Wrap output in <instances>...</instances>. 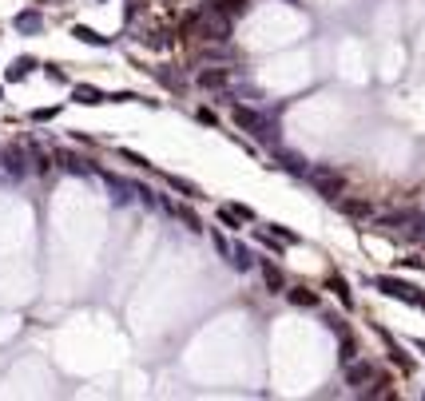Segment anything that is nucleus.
Returning <instances> with one entry per match:
<instances>
[{"mask_svg":"<svg viewBox=\"0 0 425 401\" xmlns=\"http://www.w3.org/2000/svg\"><path fill=\"white\" fill-rule=\"evenodd\" d=\"M231 120L239 132H246L251 139H258V143H274V123L263 115V111L255 108H246V104H235L231 108Z\"/></svg>","mask_w":425,"mask_h":401,"instance_id":"1","label":"nucleus"},{"mask_svg":"<svg viewBox=\"0 0 425 401\" xmlns=\"http://www.w3.org/2000/svg\"><path fill=\"white\" fill-rule=\"evenodd\" d=\"M306 179L314 183L318 195H326V199H334V203L346 195V175H342L338 167H330V163H322V167H310V171H306Z\"/></svg>","mask_w":425,"mask_h":401,"instance_id":"2","label":"nucleus"},{"mask_svg":"<svg viewBox=\"0 0 425 401\" xmlns=\"http://www.w3.org/2000/svg\"><path fill=\"white\" fill-rule=\"evenodd\" d=\"M374 286H377L382 294H389V298H398V302H410V306H421V298H425L421 286H413V282H401V279H393V274H377Z\"/></svg>","mask_w":425,"mask_h":401,"instance_id":"3","label":"nucleus"},{"mask_svg":"<svg viewBox=\"0 0 425 401\" xmlns=\"http://www.w3.org/2000/svg\"><path fill=\"white\" fill-rule=\"evenodd\" d=\"M342 370H346V386H354V389L374 386V381H377V365H374V362H362V358L346 362Z\"/></svg>","mask_w":425,"mask_h":401,"instance_id":"4","label":"nucleus"},{"mask_svg":"<svg viewBox=\"0 0 425 401\" xmlns=\"http://www.w3.org/2000/svg\"><path fill=\"white\" fill-rule=\"evenodd\" d=\"M270 167L274 171H286V175H306V159L294 155V151H286V147H274V155H270Z\"/></svg>","mask_w":425,"mask_h":401,"instance_id":"5","label":"nucleus"},{"mask_svg":"<svg viewBox=\"0 0 425 401\" xmlns=\"http://www.w3.org/2000/svg\"><path fill=\"white\" fill-rule=\"evenodd\" d=\"M338 211L342 215H350V219H374L377 211L370 199H362V195H346V199H338Z\"/></svg>","mask_w":425,"mask_h":401,"instance_id":"6","label":"nucleus"},{"mask_svg":"<svg viewBox=\"0 0 425 401\" xmlns=\"http://www.w3.org/2000/svg\"><path fill=\"white\" fill-rule=\"evenodd\" d=\"M231 80V68H203V72L195 76V84L203 87V92H223Z\"/></svg>","mask_w":425,"mask_h":401,"instance_id":"7","label":"nucleus"},{"mask_svg":"<svg viewBox=\"0 0 425 401\" xmlns=\"http://www.w3.org/2000/svg\"><path fill=\"white\" fill-rule=\"evenodd\" d=\"M258 270H263V282H267L270 294H286V279H282V270L274 267L270 258H263V262H258Z\"/></svg>","mask_w":425,"mask_h":401,"instance_id":"8","label":"nucleus"},{"mask_svg":"<svg viewBox=\"0 0 425 401\" xmlns=\"http://www.w3.org/2000/svg\"><path fill=\"white\" fill-rule=\"evenodd\" d=\"M72 99L76 104H84V108H96V104H108V96L99 92L96 84H76L72 87Z\"/></svg>","mask_w":425,"mask_h":401,"instance_id":"9","label":"nucleus"},{"mask_svg":"<svg viewBox=\"0 0 425 401\" xmlns=\"http://www.w3.org/2000/svg\"><path fill=\"white\" fill-rule=\"evenodd\" d=\"M286 302L291 306H298V310H314L318 302H322V298H318V290H306V286H286Z\"/></svg>","mask_w":425,"mask_h":401,"instance_id":"10","label":"nucleus"},{"mask_svg":"<svg viewBox=\"0 0 425 401\" xmlns=\"http://www.w3.org/2000/svg\"><path fill=\"white\" fill-rule=\"evenodd\" d=\"M13 24H16V32H40V28H44V16H40L36 8H25Z\"/></svg>","mask_w":425,"mask_h":401,"instance_id":"11","label":"nucleus"},{"mask_svg":"<svg viewBox=\"0 0 425 401\" xmlns=\"http://www.w3.org/2000/svg\"><path fill=\"white\" fill-rule=\"evenodd\" d=\"M326 290H334V298H338L342 306H346V310H350L354 306V294H350V282H342L338 274H330L326 279Z\"/></svg>","mask_w":425,"mask_h":401,"instance_id":"12","label":"nucleus"},{"mask_svg":"<svg viewBox=\"0 0 425 401\" xmlns=\"http://www.w3.org/2000/svg\"><path fill=\"white\" fill-rule=\"evenodd\" d=\"M203 4H207V8H219V13L231 16V20L246 13V0H203Z\"/></svg>","mask_w":425,"mask_h":401,"instance_id":"13","label":"nucleus"},{"mask_svg":"<svg viewBox=\"0 0 425 401\" xmlns=\"http://www.w3.org/2000/svg\"><path fill=\"white\" fill-rule=\"evenodd\" d=\"M163 179H167V187H171V191L187 195V199H203V191H199V187H195L191 179H183V175H163Z\"/></svg>","mask_w":425,"mask_h":401,"instance_id":"14","label":"nucleus"},{"mask_svg":"<svg viewBox=\"0 0 425 401\" xmlns=\"http://www.w3.org/2000/svg\"><path fill=\"white\" fill-rule=\"evenodd\" d=\"M72 36H76V40H84V44H96V48H108V44H111L108 36H99L96 28H88V24H76V28H72Z\"/></svg>","mask_w":425,"mask_h":401,"instance_id":"15","label":"nucleus"},{"mask_svg":"<svg viewBox=\"0 0 425 401\" xmlns=\"http://www.w3.org/2000/svg\"><path fill=\"white\" fill-rule=\"evenodd\" d=\"M32 68H40V64L32 60V56H20V60H13V68H8V84H16V80H25V76L32 72Z\"/></svg>","mask_w":425,"mask_h":401,"instance_id":"16","label":"nucleus"},{"mask_svg":"<svg viewBox=\"0 0 425 401\" xmlns=\"http://www.w3.org/2000/svg\"><path fill=\"white\" fill-rule=\"evenodd\" d=\"M4 171H8V175H25V151H20V147H8V151H4Z\"/></svg>","mask_w":425,"mask_h":401,"instance_id":"17","label":"nucleus"},{"mask_svg":"<svg viewBox=\"0 0 425 401\" xmlns=\"http://www.w3.org/2000/svg\"><path fill=\"white\" fill-rule=\"evenodd\" d=\"M163 207H167V211H175V215H179V223L187 227V231H203V223H199V215H195V211H187V207H175V203H163Z\"/></svg>","mask_w":425,"mask_h":401,"instance_id":"18","label":"nucleus"},{"mask_svg":"<svg viewBox=\"0 0 425 401\" xmlns=\"http://www.w3.org/2000/svg\"><path fill=\"white\" fill-rule=\"evenodd\" d=\"M231 262H235V270H251V267H255V255L239 243V246H231Z\"/></svg>","mask_w":425,"mask_h":401,"instance_id":"19","label":"nucleus"},{"mask_svg":"<svg viewBox=\"0 0 425 401\" xmlns=\"http://www.w3.org/2000/svg\"><path fill=\"white\" fill-rule=\"evenodd\" d=\"M358 358V342L350 338V334H342V346H338V362L346 365V362H354Z\"/></svg>","mask_w":425,"mask_h":401,"instance_id":"20","label":"nucleus"},{"mask_svg":"<svg viewBox=\"0 0 425 401\" xmlns=\"http://www.w3.org/2000/svg\"><path fill=\"white\" fill-rule=\"evenodd\" d=\"M151 76H155L163 87H171V92H179V87H183V80L175 72H167V68H151Z\"/></svg>","mask_w":425,"mask_h":401,"instance_id":"21","label":"nucleus"},{"mask_svg":"<svg viewBox=\"0 0 425 401\" xmlns=\"http://www.w3.org/2000/svg\"><path fill=\"white\" fill-rule=\"evenodd\" d=\"M215 215H219V223H223V227H227V231H239V227H243V219L235 215V207H219V211H215Z\"/></svg>","mask_w":425,"mask_h":401,"instance_id":"22","label":"nucleus"},{"mask_svg":"<svg viewBox=\"0 0 425 401\" xmlns=\"http://www.w3.org/2000/svg\"><path fill=\"white\" fill-rule=\"evenodd\" d=\"M120 159H123V163H132V167H139V171H151V163H147L139 151H127V147H120Z\"/></svg>","mask_w":425,"mask_h":401,"instance_id":"23","label":"nucleus"},{"mask_svg":"<svg viewBox=\"0 0 425 401\" xmlns=\"http://www.w3.org/2000/svg\"><path fill=\"white\" fill-rule=\"evenodd\" d=\"M195 120H199V123H207V127H219V115H215L211 108H199V111H195Z\"/></svg>","mask_w":425,"mask_h":401,"instance_id":"24","label":"nucleus"},{"mask_svg":"<svg viewBox=\"0 0 425 401\" xmlns=\"http://www.w3.org/2000/svg\"><path fill=\"white\" fill-rule=\"evenodd\" d=\"M211 243H215V251H219V255H223V258H231V243H227V239H223V234H219V231L211 234Z\"/></svg>","mask_w":425,"mask_h":401,"instance_id":"25","label":"nucleus"},{"mask_svg":"<svg viewBox=\"0 0 425 401\" xmlns=\"http://www.w3.org/2000/svg\"><path fill=\"white\" fill-rule=\"evenodd\" d=\"M135 191L144 195V203H147V207H155V203H159V199H155V191H151L147 183H135Z\"/></svg>","mask_w":425,"mask_h":401,"instance_id":"26","label":"nucleus"},{"mask_svg":"<svg viewBox=\"0 0 425 401\" xmlns=\"http://www.w3.org/2000/svg\"><path fill=\"white\" fill-rule=\"evenodd\" d=\"M147 48H167V32H151V36H147Z\"/></svg>","mask_w":425,"mask_h":401,"instance_id":"27","label":"nucleus"},{"mask_svg":"<svg viewBox=\"0 0 425 401\" xmlns=\"http://www.w3.org/2000/svg\"><path fill=\"white\" fill-rule=\"evenodd\" d=\"M111 104H127V99H144V96H135V92H111ZM144 104H147V99H144Z\"/></svg>","mask_w":425,"mask_h":401,"instance_id":"28","label":"nucleus"},{"mask_svg":"<svg viewBox=\"0 0 425 401\" xmlns=\"http://www.w3.org/2000/svg\"><path fill=\"white\" fill-rule=\"evenodd\" d=\"M44 68H48V80H56V84H64V80H68L60 64H44Z\"/></svg>","mask_w":425,"mask_h":401,"instance_id":"29","label":"nucleus"},{"mask_svg":"<svg viewBox=\"0 0 425 401\" xmlns=\"http://www.w3.org/2000/svg\"><path fill=\"white\" fill-rule=\"evenodd\" d=\"M32 120H36V123H48V120H56V108H40V111H32Z\"/></svg>","mask_w":425,"mask_h":401,"instance_id":"30","label":"nucleus"},{"mask_svg":"<svg viewBox=\"0 0 425 401\" xmlns=\"http://www.w3.org/2000/svg\"><path fill=\"white\" fill-rule=\"evenodd\" d=\"M235 215H239L243 223H255V211H251V207H243V203H235Z\"/></svg>","mask_w":425,"mask_h":401,"instance_id":"31","label":"nucleus"},{"mask_svg":"<svg viewBox=\"0 0 425 401\" xmlns=\"http://www.w3.org/2000/svg\"><path fill=\"white\" fill-rule=\"evenodd\" d=\"M48 167H52L48 155H36V171H40V175H48Z\"/></svg>","mask_w":425,"mask_h":401,"instance_id":"32","label":"nucleus"},{"mask_svg":"<svg viewBox=\"0 0 425 401\" xmlns=\"http://www.w3.org/2000/svg\"><path fill=\"white\" fill-rule=\"evenodd\" d=\"M413 350H421V353H425V338H413Z\"/></svg>","mask_w":425,"mask_h":401,"instance_id":"33","label":"nucleus"},{"mask_svg":"<svg viewBox=\"0 0 425 401\" xmlns=\"http://www.w3.org/2000/svg\"><path fill=\"white\" fill-rule=\"evenodd\" d=\"M421 310H425V298H421Z\"/></svg>","mask_w":425,"mask_h":401,"instance_id":"34","label":"nucleus"},{"mask_svg":"<svg viewBox=\"0 0 425 401\" xmlns=\"http://www.w3.org/2000/svg\"><path fill=\"white\" fill-rule=\"evenodd\" d=\"M0 96H4V92H0Z\"/></svg>","mask_w":425,"mask_h":401,"instance_id":"35","label":"nucleus"}]
</instances>
